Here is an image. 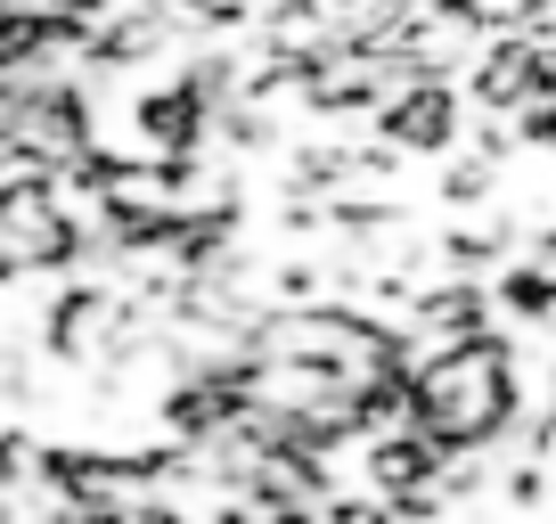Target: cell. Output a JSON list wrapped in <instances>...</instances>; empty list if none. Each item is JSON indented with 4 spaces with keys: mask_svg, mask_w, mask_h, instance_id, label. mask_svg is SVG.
Returning <instances> with one entry per match:
<instances>
[{
    "mask_svg": "<svg viewBox=\"0 0 556 524\" xmlns=\"http://www.w3.org/2000/svg\"><path fill=\"white\" fill-rule=\"evenodd\" d=\"M417 410H426L434 435H491V426L507 419V361H500V345L475 336L467 352H451L442 369H426Z\"/></svg>",
    "mask_w": 556,
    "mask_h": 524,
    "instance_id": "1",
    "label": "cell"
},
{
    "mask_svg": "<svg viewBox=\"0 0 556 524\" xmlns=\"http://www.w3.org/2000/svg\"><path fill=\"white\" fill-rule=\"evenodd\" d=\"M384 123H393V140L434 148V140H451V99H442V90H409V99H401Z\"/></svg>",
    "mask_w": 556,
    "mask_h": 524,
    "instance_id": "2",
    "label": "cell"
}]
</instances>
